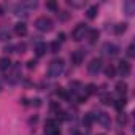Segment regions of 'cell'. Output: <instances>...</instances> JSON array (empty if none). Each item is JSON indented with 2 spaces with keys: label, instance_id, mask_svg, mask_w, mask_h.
I'll list each match as a JSON object with an SVG mask.
<instances>
[{
  "label": "cell",
  "instance_id": "1",
  "mask_svg": "<svg viewBox=\"0 0 135 135\" xmlns=\"http://www.w3.org/2000/svg\"><path fill=\"white\" fill-rule=\"evenodd\" d=\"M64 60L62 59H54L51 60L49 67H48V76L49 78H57L62 72H64Z\"/></svg>",
  "mask_w": 135,
  "mask_h": 135
},
{
  "label": "cell",
  "instance_id": "2",
  "mask_svg": "<svg viewBox=\"0 0 135 135\" xmlns=\"http://www.w3.org/2000/svg\"><path fill=\"white\" fill-rule=\"evenodd\" d=\"M35 27L40 32H49V30H52V21L46 16H41L35 21Z\"/></svg>",
  "mask_w": 135,
  "mask_h": 135
},
{
  "label": "cell",
  "instance_id": "3",
  "mask_svg": "<svg viewBox=\"0 0 135 135\" xmlns=\"http://www.w3.org/2000/svg\"><path fill=\"white\" fill-rule=\"evenodd\" d=\"M86 33H88V26H86L84 22H80V24L73 29V32H72V38H73L75 41H81Z\"/></svg>",
  "mask_w": 135,
  "mask_h": 135
},
{
  "label": "cell",
  "instance_id": "4",
  "mask_svg": "<svg viewBox=\"0 0 135 135\" xmlns=\"http://www.w3.org/2000/svg\"><path fill=\"white\" fill-rule=\"evenodd\" d=\"M45 132H46V135H60V130H59V124H57V121H54V119H48V121H46Z\"/></svg>",
  "mask_w": 135,
  "mask_h": 135
},
{
  "label": "cell",
  "instance_id": "5",
  "mask_svg": "<svg viewBox=\"0 0 135 135\" xmlns=\"http://www.w3.org/2000/svg\"><path fill=\"white\" fill-rule=\"evenodd\" d=\"M102 69H103V62H102V59H92V60L88 64V72L92 73V75L99 73Z\"/></svg>",
  "mask_w": 135,
  "mask_h": 135
},
{
  "label": "cell",
  "instance_id": "6",
  "mask_svg": "<svg viewBox=\"0 0 135 135\" xmlns=\"http://www.w3.org/2000/svg\"><path fill=\"white\" fill-rule=\"evenodd\" d=\"M130 64L127 62V60H121L119 62V65H118V72H119V75L122 76V78H126V76H129L130 75Z\"/></svg>",
  "mask_w": 135,
  "mask_h": 135
},
{
  "label": "cell",
  "instance_id": "7",
  "mask_svg": "<svg viewBox=\"0 0 135 135\" xmlns=\"http://www.w3.org/2000/svg\"><path fill=\"white\" fill-rule=\"evenodd\" d=\"M102 52L107 54V56H116L119 52V48L116 45H113V43H105L102 46Z\"/></svg>",
  "mask_w": 135,
  "mask_h": 135
},
{
  "label": "cell",
  "instance_id": "8",
  "mask_svg": "<svg viewBox=\"0 0 135 135\" xmlns=\"http://www.w3.org/2000/svg\"><path fill=\"white\" fill-rule=\"evenodd\" d=\"M94 119H97L99 124H102V127H105V129H108L110 124H111L110 116H108L107 113H97V116H94Z\"/></svg>",
  "mask_w": 135,
  "mask_h": 135
},
{
  "label": "cell",
  "instance_id": "9",
  "mask_svg": "<svg viewBox=\"0 0 135 135\" xmlns=\"http://www.w3.org/2000/svg\"><path fill=\"white\" fill-rule=\"evenodd\" d=\"M83 59H84V52H83L81 49H78V51H73V52L70 54V60H72V64H75V65H80V64H83Z\"/></svg>",
  "mask_w": 135,
  "mask_h": 135
},
{
  "label": "cell",
  "instance_id": "10",
  "mask_svg": "<svg viewBox=\"0 0 135 135\" xmlns=\"http://www.w3.org/2000/svg\"><path fill=\"white\" fill-rule=\"evenodd\" d=\"M19 72H21V69H19V65H13V69H11V73H10V78H7L11 84H15L16 81H18V78H19Z\"/></svg>",
  "mask_w": 135,
  "mask_h": 135
},
{
  "label": "cell",
  "instance_id": "11",
  "mask_svg": "<svg viewBox=\"0 0 135 135\" xmlns=\"http://www.w3.org/2000/svg\"><path fill=\"white\" fill-rule=\"evenodd\" d=\"M15 33H16L18 37H24V35L27 33V26H26L24 22H18V24L15 26Z\"/></svg>",
  "mask_w": 135,
  "mask_h": 135
},
{
  "label": "cell",
  "instance_id": "12",
  "mask_svg": "<svg viewBox=\"0 0 135 135\" xmlns=\"http://www.w3.org/2000/svg\"><path fill=\"white\" fill-rule=\"evenodd\" d=\"M124 10H126V15L127 16H132L135 13V3L132 2V0H127V2H124Z\"/></svg>",
  "mask_w": 135,
  "mask_h": 135
},
{
  "label": "cell",
  "instance_id": "13",
  "mask_svg": "<svg viewBox=\"0 0 135 135\" xmlns=\"http://www.w3.org/2000/svg\"><path fill=\"white\" fill-rule=\"evenodd\" d=\"M88 38H89V43H91V45H94V43L99 40V30H97V29L88 30Z\"/></svg>",
  "mask_w": 135,
  "mask_h": 135
},
{
  "label": "cell",
  "instance_id": "14",
  "mask_svg": "<svg viewBox=\"0 0 135 135\" xmlns=\"http://www.w3.org/2000/svg\"><path fill=\"white\" fill-rule=\"evenodd\" d=\"M11 69V60L8 57H2L0 59V70H10Z\"/></svg>",
  "mask_w": 135,
  "mask_h": 135
},
{
  "label": "cell",
  "instance_id": "15",
  "mask_svg": "<svg viewBox=\"0 0 135 135\" xmlns=\"http://www.w3.org/2000/svg\"><path fill=\"white\" fill-rule=\"evenodd\" d=\"M97 13H99V8H97L95 5H92V7H89V8H88L86 16H88L89 19H94V18H97Z\"/></svg>",
  "mask_w": 135,
  "mask_h": 135
},
{
  "label": "cell",
  "instance_id": "16",
  "mask_svg": "<svg viewBox=\"0 0 135 135\" xmlns=\"http://www.w3.org/2000/svg\"><path fill=\"white\" fill-rule=\"evenodd\" d=\"M67 3H69L70 7H73V8H81V7L86 5V0H69Z\"/></svg>",
  "mask_w": 135,
  "mask_h": 135
},
{
  "label": "cell",
  "instance_id": "17",
  "mask_svg": "<svg viewBox=\"0 0 135 135\" xmlns=\"http://www.w3.org/2000/svg\"><path fill=\"white\" fill-rule=\"evenodd\" d=\"M46 49H48L46 43H38V45L35 46V52H37V56H43V54L46 52Z\"/></svg>",
  "mask_w": 135,
  "mask_h": 135
},
{
  "label": "cell",
  "instance_id": "18",
  "mask_svg": "<svg viewBox=\"0 0 135 135\" xmlns=\"http://www.w3.org/2000/svg\"><path fill=\"white\" fill-rule=\"evenodd\" d=\"M127 30V24L126 22H121V24H118L116 27H114V33L116 35H121V33H124Z\"/></svg>",
  "mask_w": 135,
  "mask_h": 135
},
{
  "label": "cell",
  "instance_id": "19",
  "mask_svg": "<svg viewBox=\"0 0 135 135\" xmlns=\"http://www.w3.org/2000/svg\"><path fill=\"white\" fill-rule=\"evenodd\" d=\"M116 91H118L119 94H126V92H127V84H126L124 81L116 83Z\"/></svg>",
  "mask_w": 135,
  "mask_h": 135
},
{
  "label": "cell",
  "instance_id": "20",
  "mask_svg": "<svg viewBox=\"0 0 135 135\" xmlns=\"http://www.w3.org/2000/svg\"><path fill=\"white\" fill-rule=\"evenodd\" d=\"M126 105H127V100H126V99H119V100H116V103H114V107H116L118 111H122V110L126 108Z\"/></svg>",
  "mask_w": 135,
  "mask_h": 135
},
{
  "label": "cell",
  "instance_id": "21",
  "mask_svg": "<svg viewBox=\"0 0 135 135\" xmlns=\"http://www.w3.org/2000/svg\"><path fill=\"white\" fill-rule=\"evenodd\" d=\"M114 73H116V69H114L113 65H107V67H105V75H107L108 78H113Z\"/></svg>",
  "mask_w": 135,
  "mask_h": 135
},
{
  "label": "cell",
  "instance_id": "22",
  "mask_svg": "<svg viewBox=\"0 0 135 135\" xmlns=\"http://www.w3.org/2000/svg\"><path fill=\"white\" fill-rule=\"evenodd\" d=\"M92 121H94V116H92V113H89V114H86V116L83 118V124H84L86 127H89V126L92 124Z\"/></svg>",
  "mask_w": 135,
  "mask_h": 135
},
{
  "label": "cell",
  "instance_id": "23",
  "mask_svg": "<svg viewBox=\"0 0 135 135\" xmlns=\"http://www.w3.org/2000/svg\"><path fill=\"white\" fill-rule=\"evenodd\" d=\"M49 48H51V52H59V49H60V43L56 40V41H52V43H51V46H49Z\"/></svg>",
  "mask_w": 135,
  "mask_h": 135
},
{
  "label": "cell",
  "instance_id": "24",
  "mask_svg": "<svg viewBox=\"0 0 135 135\" xmlns=\"http://www.w3.org/2000/svg\"><path fill=\"white\" fill-rule=\"evenodd\" d=\"M102 103H103V105H110V103H113V97H111L110 94H105V95L102 97Z\"/></svg>",
  "mask_w": 135,
  "mask_h": 135
},
{
  "label": "cell",
  "instance_id": "25",
  "mask_svg": "<svg viewBox=\"0 0 135 135\" xmlns=\"http://www.w3.org/2000/svg\"><path fill=\"white\" fill-rule=\"evenodd\" d=\"M16 15H18V16H24V18H26V16H27V10L21 5L19 8H16Z\"/></svg>",
  "mask_w": 135,
  "mask_h": 135
},
{
  "label": "cell",
  "instance_id": "26",
  "mask_svg": "<svg viewBox=\"0 0 135 135\" xmlns=\"http://www.w3.org/2000/svg\"><path fill=\"white\" fill-rule=\"evenodd\" d=\"M57 18H59L60 21H67V19L70 18V15H69V13H65V11H59V13H57Z\"/></svg>",
  "mask_w": 135,
  "mask_h": 135
},
{
  "label": "cell",
  "instance_id": "27",
  "mask_svg": "<svg viewBox=\"0 0 135 135\" xmlns=\"http://www.w3.org/2000/svg\"><path fill=\"white\" fill-rule=\"evenodd\" d=\"M127 56H129V57H133V56H135V46H133V43L129 45V48H127Z\"/></svg>",
  "mask_w": 135,
  "mask_h": 135
},
{
  "label": "cell",
  "instance_id": "28",
  "mask_svg": "<svg viewBox=\"0 0 135 135\" xmlns=\"http://www.w3.org/2000/svg\"><path fill=\"white\" fill-rule=\"evenodd\" d=\"M22 7H27V8H37L38 3H37V2H24Z\"/></svg>",
  "mask_w": 135,
  "mask_h": 135
},
{
  "label": "cell",
  "instance_id": "29",
  "mask_svg": "<svg viewBox=\"0 0 135 135\" xmlns=\"http://www.w3.org/2000/svg\"><path fill=\"white\" fill-rule=\"evenodd\" d=\"M46 8H49V10H52V11H57V3H56V2H48V3H46Z\"/></svg>",
  "mask_w": 135,
  "mask_h": 135
},
{
  "label": "cell",
  "instance_id": "30",
  "mask_svg": "<svg viewBox=\"0 0 135 135\" xmlns=\"http://www.w3.org/2000/svg\"><path fill=\"white\" fill-rule=\"evenodd\" d=\"M13 49H18L16 52H24V51H26V45H24V43H19V45H16Z\"/></svg>",
  "mask_w": 135,
  "mask_h": 135
},
{
  "label": "cell",
  "instance_id": "31",
  "mask_svg": "<svg viewBox=\"0 0 135 135\" xmlns=\"http://www.w3.org/2000/svg\"><path fill=\"white\" fill-rule=\"evenodd\" d=\"M95 92V86L94 84H89L88 88H86V95H91V94H94Z\"/></svg>",
  "mask_w": 135,
  "mask_h": 135
},
{
  "label": "cell",
  "instance_id": "32",
  "mask_svg": "<svg viewBox=\"0 0 135 135\" xmlns=\"http://www.w3.org/2000/svg\"><path fill=\"white\" fill-rule=\"evenodd\" d=\"M118 122H119V124H122V126H124V124H126V122H127V116H126V114H122V113H121V114H119V116H118Z\"/></svg>",
  "mask_w": 135,
  "mask_h": 135
},
{
  "label": "cell",
  "instance_id": "33",
  "mask_svg": "<svg viewBox=\"0 0 135 135\" xmlns=\"http://www.w3.org/2000/svg\"><path fill=\"white\" fill-rule=\"evenodd\" d=\"M30 105L32 107H40L41 105V100L40 99H33V100H30Z\"/></svg>",
  "mask_w": 135,
  "mask_h": 135
},
{
  "label": "cell",
  "instance_id": "34",
  "mask_svg": "<svg viewBox=\"0 0 135 135\" xmlns=\"http://www.w3.org/2000/svg\"><path fill=\"white\" fill-rule=\"evenodd\" d=\"M35 65H37V62H35L33 59H30V60L27 62V69H35Z\"/></svg>",
  "mask_w": 135,
  "mask_h": 135
},
{
  "label": "cell",
  "instance_id": "35",
  "mask_svg": "<svg viewBox=\"0 0 135 135\" xmlns=\"http://www.w3.org/2000/svg\"><path fill=\"white\" fill-rule=\"evenodd\" d=\"M57 38H59V40H57L59 43H60V41H64V40H65V33H59V35H57Z\"/></svg>",
  "mask_w": 135,
  "mask_h": 135
},
{
  "label": "cell",
  "instance_id": "36",
  "mask_svg": "<svg viewBox=\"0 0 135 135\" xmlns=\"http://www.w3.org/2000/svg\"><path fill=\"white\" fill-rule=\"evenodd\" d=\"M72 135H81V133H80V132H78V130H75V132H73V133H72Z\"/></svg>",
  "mask_w": 135,
  "mask_h": 135
},
{
  "label": "cell",
  "instance_id": "37",
  "mask_svg": "<svg viewBox=\"0 0 135 135\" xmlns=\"http://www.w3.org/2000/svg\"><path fill=\"white\" fill-rule=\"evenodd\" d=\"M2 15H3V8H2V7H0V16H2Z\"/></svg>",
  "mask_w": 135,
  "mask_h": 135
},
{
  "label": "cell",
  "instance_id": "38",
  "mask_svg": "<svg viewBox=\"0 0 135 135\" xmlns=\"http://www.w3.org/2000/svg\"><path fill=\"white\" fill-rule=\"evenodd\" d=\"M0 91H2V86H0Z\"/></svg>",
  "mask_w": 135,
  "mask_h": 135
}]
</instances>
